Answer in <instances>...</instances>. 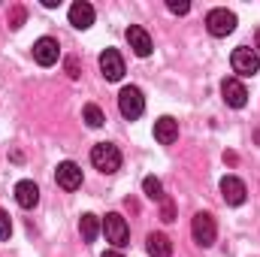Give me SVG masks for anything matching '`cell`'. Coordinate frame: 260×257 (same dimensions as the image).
Returning <instances> with one entry per match:
<instances>
[{
  "label": "cell",
  "mask_w": 260,
  "mask_h": 257,
  "mask_svg": "<svg viewBox=\"0 0 260 257\" xmlns=\"http://www.w3.org/2000/svg\"><path fill=\"white\" fill-rule=\"evenodd\" d=\"M91 164L100 170V173H118L121 170V151L118 145L112 142H97L91 148Z\"/></svg>",
  "instance_id": "1"
},
{
  "label": "cell",
  "mask_w": 260,
  "mask_h": 257,
  "mask_svg": "<svg viewBox=\"0 0 260 257\" xmlns=\"http://www.w3.org/2000/svg\"><path fill=\"white\" fill-rule=\"evenodd\" d=\"M118 109H121V115H124L127 121L139 118V115L145 112V97H142V91H139L136 85L121 88V94H118Z\"/></svg>",
  "instance_id": "2"
},
{
  "label": "cell",
  "mask_w": 260,
  "mask_h": 257,
  "mask_svg": "<svg viewBox=\"0 0 260 257\" xmlns=\"http://www.w3.org/2000/svg\"><path fill=\"white\" fill-rule=\"evenodd\" d=\"M191 233H194V242H197V245L209 248V245L215 242V236H218L215 218H212L209 212H197V215H194V221H191Z\"/></svg>",
  "instance_id": "3"
},
{
  "label": "cell",
  "mask_w": 260,
  "mask_h": 257,
  "mask_svg": "<svg viewBox=\"0 0 260 257\" xmlns=\"http://www.w3.org/2000/svg\"><path fill=\"white\" fill-rule=\"evenodd\" d=\"M103 233H106V239L115 245V248H124L130 239V230H127V221L118 215V212H109L106 218H103Z\"/></svg>",
  "instance_id": "4"
},
{
  "label": "cell",
  "mask_w": 260,
  "mask_h": 257,
  "mask_svg": "<svg viewBox=\"0 0 260 257\" xmlns=\"http://www.w3.org/2000/svg\"><path fill=\"white\" fill-rule=\"evenodd\" d=\"M206 27H209L212 37H227V34L236 30V15L230 9H212L206 15Z\"/></svg>",
  "instance_id": "5"
},
{
  "label": "cell",
  "mask_w": 260,
  "mask_h": 257,
  "mask_svg": "<svg viewBox=\"0 0 260 257\" xmlns=\"http://www.w3.org/2000/svg\"><path fill=\"white\" fill-rule=\"evenodd\" d=\"M230 64H233V73H239V76H254V73L260 70V58H257V52H254V49L239 46V49H233Z\"/></svg>",
  "instance_id": "6"
},
{
  "label": "cell",
  "mask_w": 260,
  "mask_h": 257,
  "mask_svg": "<svg viewBox=\"0 0 260 257\" xmlns=\"http://www.w3.org/2000/svg\"><path fill=\"white\" fill-rule=\"evenodd\" d=\"M58 58H61V46H58V40L43 37V40H37V43H34V61H37L40 67L58 64Z\"/></svg>",
  "instance_id": "7"
},
{
  "label": "cell",
  "mask_w": 260,
  "mask_h": 257,
  "mask_svg": "<svg viewBox=\"0 0 260 257\" xmlns=\"http://www.w3.org/2000/svg\"><path fill=\"white\" fill-rule=\"evenodd\" d=\"M221 94H224V103L233 106V109H242V106L248 103V91H245V85H242L239 79H233V76L221 82Z\"/></svg>",
  "instance_id": "8"
},
{
  "label": "cell",
  "mask_w": 260,
  "mask_h": 257,
  "mask_svg": "<svg viewBox=\"0 0 260 257\" xmlns=\"http://www.w3.org/2000/svg\"><path fill=\"white\" fill-rule=\"evenodd\" d=\"M55 182H58L64 191H76V188H82V170H79V164H73V160L58 164V170H55Z\"/></svg>",
  "instance_id": "9"
},
{
  "label": "cell",
  "mask_w": 260,
  "mask_h": 257,
  "mask_svg": "<svg viewBox=\"0 0 260 257\" xmlns=\"http://www.w3.org/2000/svg\"><path fill=\"white\" fill-rule=\"evenodd\" d=\"M127 43H130V49H133L136 58H148V55H151V37H148L145 27L130 24L127 27Z\"/></svg>",
  "instance_id": "10"
},
{
  "label": "cell",
  "mask_w": 260,
  "mask_h": 257,
  "mask_svg": "<svg viewBox=\"0 0 260 257\" xmlns=\"http://www.w3.org/2000/svg\"><path fill=\"white\" fill-rule=\"evenodd\" d=\"M100 70H103V76H106L109 82H118V79L124 76V58H121L115 49H106V52L100 55Z\"/></svg>",
  "instance_id": "11"
},
{
  "label": "cell",
  "mask_w": 260,
  "mask_h": 257,
  "mask_svg": "<svg viewBox=\"0 0 260 257\" xmlns=\"http://www.w3.org/2000/svg\"><path fill=\"white\" fill-rule=\"evenodd\" d=\"M221 194H224V200H227L230 206H242L248 191H245V182H242V179L224 176V179H221Z\"/></svg>",
  "instance_id": "12"
},
{
  "label": "cell",
  "mask_w": 260,
  "mask_h": 257,
  "mask_svg": "<svg viewBox=\"0 0 260 257\" xmlns=\"http://www.w3.org/2000/svg\"><path fill=\"white\" fill-rule=\"evenodd\" d=\"M70 24L79 27V30H88V27L94 24V6L85 3V0L73 3V6H70Z\"/></svg>",
  "instance_id": "13"
},
{
  "label": "cell",
  "mask_w": 260,
  "mask_h": 257,
  "mask_svg": "<svg viewBox=\"0 0 260 257\" xmlns=\"http://www.w3.org/2000/svg\"><path fill=\"white\" fill-rule=\"evenodd\" d=\"M154 139H157L160 145H173V142L179 139V121L170 118V115L157 118V121H154Z\"/></svg>",
  "instance_id": "14"
},
{
  "label": "cell",
  "mask_w": 260,
  "mask_h": 257,
  "mask_svg": "<svg viewBox=\"0 0 260 257\" xmlns=\"http://www.w3.org/2000/svg\"><path fill=\"white\" fill-rule=\"evenodd\" d=\"M145 248H148L151 257H173V242H170L167 233H148Z\"/></svg>",
  "instance_id": "15"
},
{
  "label": "cell",
  "mask_w": 260,
  "mask_h": 257,
  "mask_svg": "<svg viewBox=\"0 0 260 257\" xmlns=\"http://www.w3.org/2000/svg\"><path fill=\"white\" fill-rule=\"evenodd\" d=\"M15 203H18L21 209H34V206L40 203V188H37L34 182H18V185H15Z\"/></svg>",
  "instance_id": "16"
},
{
  "label": "cell",
  "mask_w": 260,
  "mask_h": 257,
  "mask_svg": "<svg viewBox=\"0 0 260 257\" xmlns=\"http://www.w3.org/2000/svg\"><path fill=\"white\" fill-rule=\"evenodd\" d=\"M100 230H103V221H100L97 215L85 212V215L79 218V233H82V239H85V242H94V239L100 236Z\"/></svg>",
  "instance_id": "17"
},
{
  "label": "cell",
  "mask_w": 260,
  "mask_h": 257,
  "mask_svg": "<svg viewBox=\"0 0 260 257\" xmlns=\"http://www.w3.org/2000/svg\"><path fill=\"white\" fill-rule=\"evenodd\" d=\"M142 191H145L148 200H154V203H164V200H167L160 179H154V176H145V179H142Z\"/></svg>",
  "instance_id": "18"
},
{
  "label": "cell",
  "mask_w": 260,
  "mask_h": 257,
  "mask_svg": "<svg viewBox=\"0 0 260 257\" xmlns=\"http://www.w3.org/2000/svg\"><path fill=\"white\" fill-rule=\"evenodd\" d=\"M82 115H85L88 127H103V121H106V115H103V112H100V106H94V103H88V106L82 109Z\"/></svg>",
  "instance_id": "19"
},
{
  "label": "cell",
  "mask_w": 260,
  "mask_h": 257,
  "mask_svg": "<svg viewBox=\"0 0 260 257\" xmlns=\"http://www.w3.org/2000/svg\"><path fill=\"white\" fill-rule=\"evenodd\" d=\"M24 18H27L24 6H12V9H9V27H21V24H24Z\"/></svg>",
  "instance_id": "20"
},
{
  "label": "cell",
  "mask_w": 260,
  "mask_h": 257,
  "mask_svg": "<svg viewBox=\"0 0 260 257\" xmlns=\"http://www.w3.org/2000/svg\"><path fill=\"white\" fill-rule=\"evenodd\" d=\"M12 236V221H9V215L0 209V239H9Z\"/></svg>",
  "instance_id": "21"
},
{
  "label": "cell",
  "mask_w": 260,
  "mask_h": 257,
  "mask_svg": "<svg viewBox=\"0 0 260 257\" xmlns=\"http://www.w3.org/2000/svg\"><path fill=\"white\" fill-rule=\"evenodd\" d=\"M167 6H170V12H176V15H185V12L191 9V3H188V0H170Z\"/></svg>",
  "instance_id": "22"
},
{
  "label": "cell",
  "mask_w": 260,
  "mask_h": 257,
  "mask_svg": "<svg viewBox=\"0 0 260 257\" xmlns=\"http://www.w3.org/2000/svg\"><path fill=\"white\" fill-rule=\"evenodd\" d=\"M173 218H176V209H173L170 200H164L160 203V221H173Z\"/></svg>",
  "instance_id": "23"
},
{
  "label": "cell",
  "mask_w": 260,
  "mask_h": 257,
  "mask_svg": "<svg viewBox=\"0 0 260 257\" xmlns=\"http://www.w3.org/2000/svg\"><path fill=\"white\" fill-rule=\"evenodd\" d=\"M67 70H70V76H73V79L79 76V67H76V61H67Z\"/></svg>",
  "instance_id": "24"
},
{
  "label": "cell",
  "mask_w": 260,
  "mask_h": 257,
  "mask_svg": "<svg viewBox=\"0 0 260 257\" xmlns=\"http://www.w3.org/2000/svg\"><path fill=\"white\" fill-rule=\"evenodd\" d=\"M103 257H124L121 251H103Z\"/></svg>",
  "instance_id": "25"
},
{
  "label": "cell",
  "mask_w": 260,
  "mask_h": 257,
  "mask_svg": "<svg viewBox=\"0 0 260 257\" xmlns=\"http://www.w3.org/2000/svg\"><path fill=\"white\" fill-rule=\"evenodd\" d=\"M257 52H260V27H257Z\"/></svg>",
  "instance_id": "26"
}]
</instances>
